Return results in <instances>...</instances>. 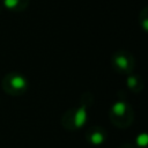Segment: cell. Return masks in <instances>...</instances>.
<instances>
[{"label":"cell","mask_w":148,"mask_h":148,"mask_svg":"<svg viewBox=\"0 0 148 148\" xmlns=\"http://www.w3.org/2000/svg\"><path fill=\"white\" fill-rule=\"evenodd\" d=\"M92 103H94V95L90 91L82 92L79 103L62 113L60 119L61 126L67 131L81 130L88 120V113H89L88 110L92 105Z\"/></svg>","instance_id":"cell-1"},{"label":"cell","mask_w":148,"mask_h":148,"mask_svg":"<svg viewBox=\"0 0 148 148\" xmlns=\"http://www.w3.org/2000/svg\"><path fill=\"white\" fill-rule=\"evenodd\" d=\"M109 118L116 127L125 130L130 127L134 120V110L126 101L118 99L111 104L109 109Z\"/></svg>","instance_id":"cell-2"},{"label":"cell","mask_w":148,"mask_h":148,"mask_svg":"<svg viewBox=\"0 0 148 148\" xmlns=\"http://www.w3.org/2000/svg\"><path fill=\"white\" fill-rule=\"evenodd\" d=\"M2 90L9 96H21L29 88L28 79L18 72H9L1 80Z\"/></svg>","instance_id":"cell-3"},{"label":"cell","mask_w":148,"mask_h":148,"mask_svg":"<svg viewBox=\"0 0 148 148\" xmlns=\"http://www.w3.org/2000/svg\"><path fill=\"white\" fill-rule=\"evenodd\" d=\"M111 66L116 73L128 75L134 71L135 58L130 51L118 50L111 56Z\"/></svg>","instance_id":"cell-4"},{"label":"cell","mask_w":148,"mask_h":148,"mask_svg":"<svg viewBox=\"0 0 148 148\" xmlns=\"http://www.w3.org/2000/svg\"><path fill=\"white\" fill-rule=\"evenodd\" d=\"M106 136L108 135L105 128L98 125H94L86 131V140L89 145L94 147H99L104 145V142L106 141Z\"/></svg>","instance_id":"cell-5"},{"label":"cell","mask_w":148,"mask_h":148,"mask_svg":"<svg viewBox=\"0 0 148 148\" xmlns=\"http://www.w3.org/2000/svg\"><path fill=\"white\" fill-rule=\"evenodd\" d=\"M125 83H126L127 89L130 91L134 92V94L141 92L145 88V82H143L142 77L139 74H134V73H131V74L126 75Z\"/></svg>","instance_id":"cell-6"},{"label":"cell","mask_w":148,"mask_h":148,"mask_svg":"<svg viewBox=\"0 0 148 148\" xmlns=\"http://www.w3.org/2000/svg\"><path fill=\"white\" fill-rule=\"evenodd\" d=\"M2 5L9 10L14 13H20L23 12L28 8L30 0H1Z\"/></svg>","instance_id":"cell-7"},{"label":"cell","mask_w":148,"mask_h":148,"mask_svg":"<svg viewBox=\"0 0 148 148\" xmlns=\"http://www.w3.org/2000/svg\"><path fill=\"white\" fill-rule=\"evenodd\" d=\"M138 22H139V25L141 27V29L148 34V6L143 7L140 10L139 16H138Z\"/></svg>","instance_id":"cell-8"},{"label":"cell","mask_w":148,"mask_h":148,"mask_svg":"<svg viewBox=\"0 0 148 148\" xmlns=\"http://www.w3.org/2000/svg\"><path fill=\"white\" fill-rule=\"evenodd\" d=\"M135 148H148V132H141L135 136Z\"/></svg>","instance_id":"cell-9"},{"label":"cell","mask_w":148,"mask_h":148,"mask_svg":"<svg viewBox=\"0 0 148 148\" xmlns=\"http://www.w3.org/2000/svg\"><path fill=\"white\" fill-rule=\"evenodd\" d=\"M118 148H135V146H133V145H131V143H125V145L119 146Z\"/></svg>","instance_id":"cell-10"}]
</instances>
